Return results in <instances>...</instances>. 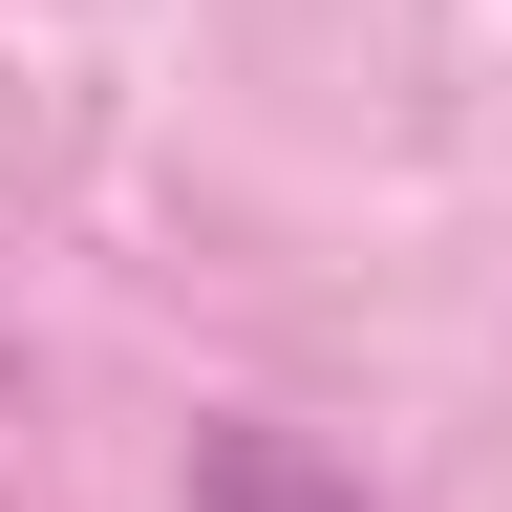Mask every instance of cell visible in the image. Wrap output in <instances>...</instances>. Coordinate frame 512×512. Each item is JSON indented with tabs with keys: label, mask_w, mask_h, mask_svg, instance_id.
Masks as SVG:
<instances>
[{
	"label": "cell",
	"mask_w": 512,
	"mask_h": 512,
	"mask_svg": "<svg viewBox=\"0 0 512 512\" xmlns=\"http://www.w3.org/2000/svg\"><path fill=\"white\" fill-rule=\"evenodd\" d=\"M192 512H384L320 427H278V406H214L192 427Z\"/></svg>",
	"instance_id": "obj_1"
}]
</instances>
